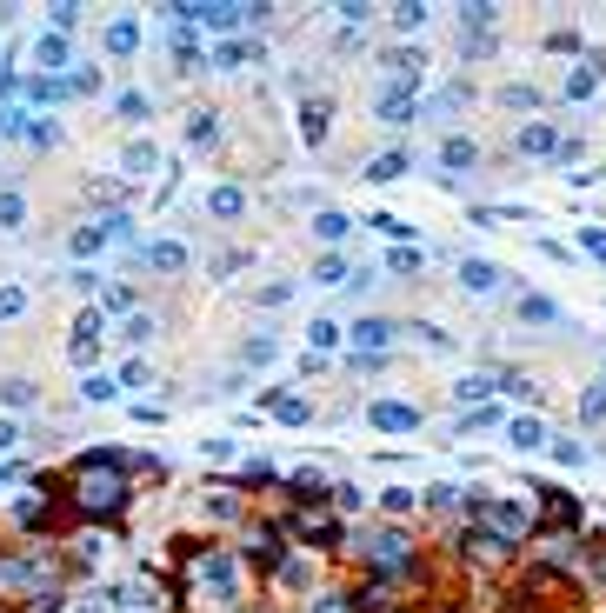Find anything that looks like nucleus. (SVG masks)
<instances>
[{"mask_svg": "<svg viewBox=\"0 0 606 613\" xmlns=\"http://www.w3.org/2000/svg\"><path fill=\"white\" fill-rule=\"evenodd\" d=\"M21 447V427H14V420H0V453H14Z\"/></svg>", "mask_w": 606, "mask_h": 613, "instance_id": "obj_43", "label": "nucleus"}, {"mask_svg": "<svg viewBox=\"0 0 606 613\" xmlns=\"http://www.w3.org/2000/svg\"><path fill=\"white\" fill-rule=\"evenodd\" d=\"M80 394H87V400H113V394H121V387H113L107 373H87V380H80Z\"/></svg>", "mask_w": 606, "mask_h": 613, "instance_id": "obj_32", "label": "nucleus"}, {"mask_svg": "<svg viewBox=\"0 0 606 613\" xmlns=\"http://www.w3.org/2000/svg\"><path fill=\"white\" fill-rule=\"evenodd\" d=\"M440 167H453V174H466V167H480V147L466 141V133H447V147H440Z\"/></svg>", "mask_w": 606, "mask_h": 613, "instance_id": "obj_10", "label": "nucleus"}, {"mask_svg": "<svg viewBox=\"0 0 606 613\" xmlns=\"http://www.w3.org/2000/svg\"><path fill=\"white\" fill-rule=\"evenodd\" d=\"M313 280H320V287H347V280H353V267H347V261H320V267H313Z\"/></svg>", "mask_w": 606, "mask_h": 613, "instance_id": "obj_27", "label": "nucleus"}, {"mask_svg": "<svg viewBox=\"0 0 606 613\" xmlns=\"http://www.w3.org/2000/svg\"><path fill=\"white\" fill-rule=\"evenodd\" d=\"M107 47H113V54H133V47H140V27H133V21H113L107 27Z\"/></svg>", "mask_w": 606, "mask_h": 613, "instance_id": "obj_24", "label": "nucleus"}, {"mask_svg": "<svg viewBox=\"0 0 606 613\" xmlns=\"http://www.w3.org/2000/svg\"><path fill=\"white\" fill-rule=\"evenodd\" d=\"M154 167H160V160H154V147H140V141L127 147V174H154Z\"/></svg>", "mask_w": 606, "mask_h": 613, "instance_id": "obj_29", "label": "nucleus"}, {"mask_svg": "<svg viewBox=\"0 0 606 613\" xmlns=\"http://www.w3.org/2000/svg\"><path fill=\"white\" fill-rule=\"evenodd\" d=\"M154 327H160L154 314H127V340H154Z\"/></svg>", "mask_w": 606, "mask_h": 613, "instance_id": "obj_38", "label": "nucleus"}, {"mask_svg": "<svg viewBox=\"0 0 606 613\" xmlns=\"http://www.w3.org/2000/svg\"><path fill=\"white\" fill-rule=\"evenodd\" d=\"M207 514H213V520H233V514H240V500H233V493H227V487H213V500H207Z\"/></svg>", "mask_w": 606, "mask_h": 613, "instance_id": "obj_33", "label": "nucleus"}, {"mask_svg": "<svg viewBox=\"0 0 606 613\" xmlns=\"http://www.w3.org/2000/svg\"><path fill=\"white\" fill-rule=\"evenodd\" d=\"M507 440H513V447H540V440H547V427H540L533 414H520L513 427H507Z\"/></svg>", "mask_w": 606, "mask_h": 613, "instance_id": "obj_22", "label": "nucleus"}, {"mask_svg": "<svg viewBox=\"0 0 606 613\" xmlns=\"http://www.w3.org/2000/svg\"><path fill=\"white\" fill-rule=\"evenodd\" d=\"M520 153H560V133H553V121H527V127H520Z\"/></svg>", "mask_w": 606, "mask_h": 613, "instance_id": "obj_12", "label": "nucleus"}, {"mask_svg": "<svg viewBox=\"0 0 606 613\" xmlns=\"http://www.w3.org/2000/svg\"><path fill=\"white\" fill-rule=\"evenodd\" d=\"M0 400L7 407H33V387L27 380H0Z\"/></svg>", "mask_w": 606, "mask_h": 613, "instance_id": "obj_36", "label": "nucleus"}, {"mask_svg": "<svg viewBox=\"0 0 606 613\" xmlns=\"http://www.w3.org/2000/svg\"><path fill=\"white\" fill-rule=\"evenodd\" d=\"M74 514H94V520H113L127 507V453H87L74 460Z\"/></svg>", "mask_w": 606, "mask_h": 613, "instance_id": "obj_1", "label": "nucleus"}, {"mask_svg": "<svg viewBox=\"0 0 606 613\" xmlns=\"http://www.w3.org/2000/svg\"><path fill=\"white\" fill-rule=\"evenodd\" d=\"M213 121H221V114H207V107H200L194 121H187V141H194V147H213V133H221Z\"/></svg>", "mask_w": 606, "mask_h": 613, "instance_id": "obj_25", "label": "nucleus"}, {"mask_svg": "<svg viewBox=\"0 0 606 613\" xmlns=\"http://www.w3.org/2000/svg\"><path fill=\"white\" fill-rule=\"evenodd\" d=\"M553 460H560V467H580L586 447H580V440H553Z\"/></svg>", "mask_w": 606, "mask_h": 613, "instance_id": "obj_37", "label": "nucleus"}, {"mask_svg": "<svg viewBox=\"0 0 606 613\" xmlns=\"http://www.w3.org/2000/svg\"><path fill=\"white\" fill-rule=\"evenodd\" d=\"M287 534L294 540H313V547H340V514H333L327 500H320V507H300V514L287 520Z\"/></svg>", "mask_w": 606, "mask_h": 613, "instance_id": "obj_5", "label": "nucleus"}, {"mask_svg": "<svg viewBox=\"0 0 606 613\" xmlns=\"http://www.w3.org/2000/svg\"><path fill=\"white\" fill-rule=\"evenodd\" d=\"M327 114H333L327 94H313L307 107H300V133H307V141H327Z\"/></svg>", "mask_w": 606, "mask_h": 613, "instance_id": "obj_13", "label": "nucleus"}, {"mask_svg": "<svg viewBox=\"0 0 606 613\" xmlns=\"http://www.w3.org/2000/svg\"><path fill=\"white\" fill-rule=\"evenodd\" d=\"M240 560L254 573H274L280 560H287V526L280 520H247V534H240Z\"/></svg>", "mask_w": 606, "mask_h": 613, "instance_id": "obj_4", "label": "nucleus"}, {"mask_svg": "<svg viewBox=\"0 0 606 613\" xmlns=\"http://www.w3.org/2000/svg\"><path fill=\"white\" fill-rule=\"evenodd\" d=\"M420 21H427V7H420V0H407V7H393V27H400V33H413Z\"/></svg>", "mask_w": 606, "mask_h": 613, "instance_id": "obj_35", "label": "nucleus"}, {"mask_svg": "<svg viewBox=\"0 0 606 613\" xmlns=\"http://www.w3.org/2000/svg\"><path fill=\"white\" fill-rule=\"evenodd\" d=\"M187 567H194V587H207L221 607L240 600V567H233L221 547H194V554H187Z\"/></svg>", "mask_w": 606, "mask_h": 613, "instance_id": "obj_3", "label": "nucleus"}, {"mask_svg": "<svg viewBox=\"0 0 606 613\" xmlns=\"http://www.w3.org/2000/svg\"><path fill=\"white\" fill-rule=\"evenodd\" d=\"M307 340H313V347H333V340H340V327H333V320H313Z\"/></svg>", "mask_w": 606, "mask_h": 613, "instance_id": "obj_39", "label": "nucleus"}, {"mask_svg": "<svg viewBox=\"0 0 606 613\" xmlns=\"http://www.w3.org/2000/svg\"><path fill=\"white\" fill-rule=\"evenodd\" d=\"M386 514H413V493L407 487H386Z\"/></svg>", "mask_w": 606, "mask_h": 613, "instance_id": "obj_40", "label": "nucleus"}, {"mask_svg": "<svg viewBox=\"0 0 606 613\" xmlns=\"http://www.w3.org/2000/svg\"><path fill=\"white\" fill-rule=\"evenodd\" d=\"M207 207H213V220H240V214H247V194H240V187H221Z\"/></svg>", "mask_w": 606, "mask_h": 613, "instance_id": "obj_19", "label": "nucleus"}, {"mask_svg": "<svg viewBox=\"0 0 606 613\" xmlns=\"http://www.w3.org/2000/svg\"><path fill=\"white\" fill-rule=\"evenodd\" d=\"M453 394H460V400H486V394H500V373H466Z\"/></svg>", "mask_w": 606, "mask_h": 613, "instance_id": "obj_20", "label": "nucleus"}, {"mask_svg": "<svg viewBox=\"0 0 606 613\" xmlns=\"http://www.w3.org/2000/svg\"><path fill=\"white\" fill-rule=\"evenodd\" d=\"M580 520V507L566 500V493H547V534H560V526H574Z\"/></svg>", "mask_w": 606, "mask_h": 613, "instance_id": "obj_17", "label": "nucleus"}, {"mask_svg": "<svg viewBox=\"0 0 606 613\" xmlns=\"http://www.w3.org/2000/svg\"><path fill=\"white\" fill-rule=\"evenodd\" d=\"M140 261L154 267V274H187V247H180V241H147Z\"/></svg>", "mask_w": 606, "mask_h": 613, "instance_id": "obj_9", "label": "nucleus"}, {"mask_svg": "<svg viewBox=\"0 0 606 613\" xmlns=\"http://www.w3.org/2000/svg\"><path fill=\"white\" fill-rule=\"evenodd\" d=\"M393 334H407V327H393V320H360V327H353V353H380L393 347Z\"/></svg>", "mask_w": 606, "mask_h": 613, "instance_id": "obj_6", "label": "nucleus"}, {"mask_svg": "<svg viewBox=\"0 0 606 613\" xmlns=\"http://www.w3.org/2000/svg\"><path fill=\"white\" fill-rule=\"evenodd\" d=\"M600 87V67H580V74H566V100H586Z\"/></svg>", "mask_w": 606, "mask_h": 613, "instance_id": "obj_26", "label": "nucleus"}, {"mask_svg": "<svg viewBox=\"0 0 606 613\" xmlns=\"http://www.w3.org/2000/svg\"><path fill=\"white\" fill-rule=\"evenodd\" d=\"M14 314H27V287H0V320H14Z\"/></svg>", "mask_w": 606, "mask_h": 613, "instance_id": "obj_31", "label": "nucleus"}, {"mask_svg": "<svg viewBox=\"0 0 606 613\" xmlns=\"http://www.w3.org/2000/svg\"><path fill=\"white\" fill-rule=\"evenodd\" d=\"M460 287H466V294H493V287H500V267L493 261H460Z\"/></svg>", "mask_w": 606, "mask_h": 613, "instance_id": "obj_11", "label": "nucleus"}, {"mask_svg": "<svg viewBox=\"0 0 606 613\" xmlns=\"http://www.w3.org/2000/svg\"><path fill=\"white\" fill-rule=\"evenodd\" d=\"M420 267H427L420 247H393V253H386V274H400V280H420Z\"/></svg>", "mask_w": 606, "mask_h": 613, "instance_id": "obj_18", "label": "nucleus"}, {"mask_svg": "<svg viewBox=\"0 0 606 613\" xmlns=\"http://www.w3.org/2000/svg\"><path fill=\"white\" fill-rule=\"evenodd\" d=\"M100 334H107V320H100V314H80V320H74V340H67V353L87 367L94 353H100Z\"/></svg>", "mask_w": 606, "mask_h": 613, "instance_id": "obj_7", "label": "nucleus"}, {"mask_svg": "<svg viewBox=\"0 0 606 613\" xmlns=\"http://www.w3.org/2000/svg\"><path fill=\"white\" fill-rule=\"evenodd\" d=\"M574 600V573H560V567H520V581H513V607L520 613H547V607H566Z\"/></svg>", "mask_w": 606, "mask_h": 613, "instance_id": "obj_2", "label": "nucleus"}, {"mask_svg": "<svg viewBox=\"0 0 606 613\" xmlns=\"http://www.w3.org/2000/svg\"><path fill=\"white\" fill-rule=\"evenodd\" d=\"M47 21H54V33H67V27H80V7H74V0H60V7H47Z\"/></svg>", "mask_w": 606, "mask_h": 613, "instance_id": "obj_34", "label": "nucleus"}, {"mask_svg": "<svg viewBox=\"0 0 606 613\" xmlns=\"http://www.w3.org/2000/svg\"><path fill=\"white\" fill-rule=\"evenodd\" d=\"M313 233L333 247V241H347V233H353V220H347V214H313Z\"/></svg>", "mask_w": 606, "mask_h": 613, "instance_id": "obj_21", "label": "nucleus"}, {"mask_svg": "<svg viewBox=\"0 0 606 613\" xmlns=\"http://www.w3.org/2000/svg\"><path fill=\"white\" fill-rule=\"evenodd\" d=\"M366 420H374L380 434H413V427H420V407H407V400H380Z\"/></svg>", "mask_w": 606, "mask_h": 613, "instance_id": "obj_8", "label": "nucleus"}, {"mask_svg": "<svg viewBox=\"0 0 606 613\" xmlns=\"http://www.w3.org/2000/svg\"><path fill=\"white\" fill-rule=\"evenodd\" d=\"M580 414H586V420H606V387H593V394H586Z\"/></svg>", "mask_w": 606, "mask_h": 613, "instance_id": "obj_42", "label": "nucleus"}, {"mask_svg": "<svg viewBox=\"0 0 606 613\" xmlns=\"http://www.w3.org/2000/svg\"><path fill=\"white\" fill-rule=\"evenodd\" d=\"M580 241H586V247H593V253H600V261H606V233H600V227H586V233H580Z\"/></svg>", "mask_w": 606, "mask_h": 613, "instance_id": "obj_44", "label": "nucleus"}, {"mask_svg": "<svg viewBox=\"0 0 606 613\" xmlns=\"http://www.w3.org/2000/svg\"><path fill=\"white\" fill-rule=\"evenodd\" d=\"M407 167H413V160H407V153L393 147V153H380V160H366V180H400Z\"/></svg>", "mask_w": 606, "mask_h": 613, "instance_id": "obj_16", "label": "nucleus"}, {"mask_svg": "<svg viewBox=\"0 0 606 613\" xmlns=\"http://www.w3.org/2000/svg\"><path fill=\"white\" fill-rule=\"evenodd\" d=\"M27 220V200L21 194H0V227H21Z\"/></svg>", "mask_w": 606, "mask_h": 613, "instance_id": "obj_30", "label": "nucleus"}, {"mask_svg": "<svg viewBox=\"0 0 606 613\" xmlns=\"http://www.w3.org/2000/svg\"><path fill=\"white\" fill-rule=\"evenodd\" d=\"M33 67H41V74L67 67V41H60V33H41V41H33Z\"/></svg>", "mask_w": 606, "mask_h": 613, "instance_id": "obj_14", "label": "nucleus"}, {"mask_svg": "<svg viewBox=\"0 0 606 613\" xmlns=\"http://www.w3.org/2000/svg\"><path fill=\"white\" fill-rule=\"evenodd\" d=\"M520 320H527V327H560V306L540 300V294H527V300H520Z\"/></svg>", "mask_w": 606, "mask_h": 613, "instance_id": "obj_15", "label": "nucleus"}, {"mask_svg": "<svg viewBox=\"0 0 606 613\" xmlns=\"http://www.w3.org/2000/svg\"><path fill=\"white\" fill-rule=\"evenodd\" d=\"M493 21H500V7H486V0H474V7H460V33H466V27H474V33H486Z\"/></svg>", "mask_w": 606, "mask_h": 613, "instance_id": "obj_23", "label": "nucleus"}, {"mask_svg": "<svg viewBox=\"0 0 606 613\" xmlns=\"http://www.w3.org/2000/svg\"><path fill=\"white\" fill-rule=\"evenodd\" d=\"M240 353H247V361H274V340H267V334H254V340H247Z\"/></svg>", "mask_w": 606, "mask_h": 613, "instance_id": "obj_41", "label": "nucleus"}, {"mask_svg": "<svg viewBox=\"0 0 606 613\" xmlns=\"http://www.w3.org/2000/svg\"><path fill=\"white\" fill-rule=\"evenodd\" d=\"M274 414L287 420V427H300V420H307V400L300 394H274Z\"/></svg>", "mask_w": 606, "mask_h": 613, "instance_id": "obj_28", "label": "nucleus"}]
</instances>
